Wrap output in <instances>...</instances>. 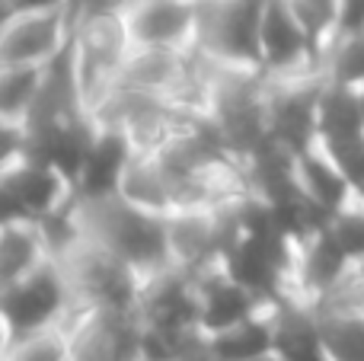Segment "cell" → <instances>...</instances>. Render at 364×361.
<instances>
[{
  "label": "cell",
  "mask_w": 364,
  "mask_h": 361,
  "mask_svg": "<svg viewBox=\"0 0 364 361\" xmlns=\"http://www.w3.org/2000/svg\"><path fill=\"white\" fill-rule=\"evenodd\" d=\"M0 198L4 217H29L45 224L74 208L77 189L58 166L26 151L19 157L0 160Z\"/></svg>",
  "instance_id": "8992f818"
},
{
  "label": "cell",
  "mask_w": 364,
  "mask_h": 361,
  "mask_svg": "<svg viewBox=\"0 0 364 361\" xmlns=\"http://www.w3.org/2000/svg\"><path fill=\"white\" fill-rule=\"evenodd\" d=\"M294 183L301 189V195L320 211L323 217H329L333 211H339L348 198L355 195L352 179L342 173V166L336 163V157L329 153L326 144H310L301 153H294Z\"/></svg>",
  "instance_id": "5bb4252c"
},
{
  "label": "cell",
  "mask_w": 364,
  "mask_h": 361,
  "mask_svg": "<svg viewBox=\"0 0 364 361\" xmlns=\"http://www.w3.org/2000/svg\"><path fill=\"white\" fill-rule=\"evenodd\" d=\"M316 134H320V144H339V141L364 134V112H361L358 93L352 87L323 83Z\"/></svg>",
  "instance_id": "44dd1931"
},
{
  "label": "cell",
  "mask_w": 364,
  "mask_h": 361,
  "mask_svg": "<svg viewBox=\"0 0 364 361\" xmlns=\"http://www.w3.org/2000/svg\"><path fill=\"white\" fill-rule=\"evenodd\" d=\"M74 361H144L138 311H77L68 320Z\"/></svg>",
  "instance_id": "30bf717a"
},
{
  "label": "cell",
  "mask_w": 364,
  "mask_h": 361,
  "mask_svg": "<svg viewBox=\"0 0 364 361\" xmlns=\"http://www.w3.org/2000/svg\"><path fill=\"white\" fill-rule=\"evenodd\" d=\"M316 48H326L342 29V0H284Z\"/></svg>",
  "instance_id": "cb8c5ba5"
},
{
  "label": "cell",
  "mask_w": 364,
  "mask_h": 361,
  "mask_svg": "<svg viewBox=\"0 0 364 361\" xmlns=\"http://www.w3.org/2000/svg\"><path fill=\"white\" fill-rule=\"evenodd\" d=\"M68 285L74 291L77 311H138V298L144 288V272L80 234L58 253Z\"/></svg>",
  "instance_id": "7a4b0ae2"
},
{
  "label": "cell",
  "mask_w": 364,
  "mask_h": 361,
  "mask_svg": "<svg viewBox=\"0 0 364 361\" xmlns=\"http://www.w3.org/2000/svg\"><path fill=\"white\" fill-rule=\"evenodd\" d=\"M259 70L265 77H291L320 70V48L307 36L284 0H265L259 16Z\"/></svg>",
  "instance_id": "8fae6325"
},
{
  "label": "cell",
  "mask_w": 364,
  "mask_h": 361,
  "mask_svg": "<svg viewBox=\"0 0 364 361\" xmlns=\"http://www.w3.org/2000/svg\"><path fill=\"white\" fill-rule=\"evenodd\" d=\"M74 0H0V13L10 16V13H26V10H45V6H64Z\"/></svg>",
  "instance_id": "484cf974"
},
{
  "label": "cell",
  "mask_w": 364,
  "mask_h": 361,
  "mask_svg": "<svg viewBox=\"0 0 364 361\" xmlns=\"http://www.w3.org/2000/svg\"><path fill=\"white\" fill-rule=\"evenodd\" d=\"M252 361H288V358L278 355V352H269V355H259V358H252Z\"/></svg>",
  "instance_id": "f1b7e54d"
},
{
  "label": "cell",
  "mask_w": 364,
  "mask_h": 361,
  "mask_svg": "<svg viewBox=\"0 0 364 361\" xmlns=\"http://www.w3.org/2000/svg\"><path fill=\"white\" fill-rule=\"evenodd\" d=\"M51 259H58V256L42 221L4 217V224H0V285L26 279L36 269L48 266Z\"/></svg>",
  "instance_id": "9a60e30c"
},
{
  "label": "cell",
  "mask_w": 364,
  "mask_h": 361,
  "mask_svg": "<svg viewBox=\"0 0 364 361\" xmlns=\"http://www.w3.org/2000/svg\"><path fill=\"white\" fill-rule=\"evenodd\" d=\"M74 221L80 234L93 237L96 243L132 262L138 272L151 275L157 269L173 266L166 217L128 202L119 192L100 198H77Z\"/></svg>",
  "instance_id": "6da1fadb"
},
{
  "label": "cell",
  "mask_w": 364,
  "mask_h": 361,
  "mask_svg": "<svg viewBox=\"0 0 364 361\" xmlns=\"http://www.w3.org/2000/svg\"><path fill=\"white\" fill-rule=\"evenodd\" d=\"M132 51L134 38L125 13H74V38H70L68 61L80 83L87 109H93L119 83Z\"/></svg>",
  "instance_id": "3957f363"
},
{
  "label": "cell",
  "mask_w": 364,
  "mask_h": 361,
  "mask_svg": "<svg viewBox=\"0 0 364 361\" xmlns=\"http://www.w3.org/2000/svg\"><path fill=\"white\" fill-rule=\"evenodd\" d=\"M134 147L128 144L125 134L102 128L96 131V141L90 147L87 160H83L80 173H77V198H100V195H115L125 176V166L132 160Z\"/></svg>",
  "instance_id": "2e32d148"
},
{
  "label": "cell",
  "mask_w": 364,
  "mask_h": 361,
  "mask_svg": "<svg viewBox=\"0 0 364 361\" xmlns=\"http://www.w3.org/2000/svg\"><path fill=\"white\" fill-rule=\"evenodd\" d=\"M355 93H358V102H361V112H364V83H361V87H358V90H355Z\"/></svg>",
  "instance_id": "f546056e"
},
{
  "label": "cell",
  "mask_w": 364,
  "mask_h": 361,
  "mask_svg": "<svg viewBox=\"0 0 364 361\" xmlns=\"http://www.w3.org/2000/svg\"><path fill=\"white\" fill-rule=\"evenodd\" d=\"M48 68H26V64H4L0 68V125L23 128L32 119L45 93Z\"/></svg>",
  "instance_id": "ffe728a7"
},
{
  "label": "cell",
  "mask_w": 364,
  "mask_h": 361,
  "mask_svg": "<svg viewBox=\"0 0 364 361\" xmlns=\"http://www.w3.org/2000/svg\"><path fill=\"white\" fill-rule=\"evenodd\" d=\"M265 0H198L195 51L214 68L259 70V16Z\"/></svg>",
  "instance_id": "277c9868"
},
{
  "label": "cell",
  "mask_w": 364,
  "mask_h": 361,
  "mask_svg": "<svg viewBox=\"0 0 364 361\" xmlns=\"http://www.w3.org/2000/svg\"><path fill=\"white\" fill-rule=\"evenodd\" d=\"M333 237L339 240V247L346 249V256L352 259L355 269H364V195L355 192L339 211L326 217Z\"/></svg>",
  "instance_id": "d4e9b609"
},
{
  "label": "cell",
  "mask_w": 364,
  "mask_h": 361,
  "mask_svg": "<svg viewBox=\"0 0 364 361\" xmlns=\"http://www.w3.org/2000/svg\"><path fill=\"white\" fill-rule=\"evenodd\" d=\"M364 29V0H342V29Z\"/></svg>",
  "instance_id": "4316f807"
},
{
  "label": "cell",
  "mask_w": 364,
  "mask_h": 361,
  "mask_svg": "<svg viewBox=\"0 0 364 361\" xmlns=\"http://www.w3.org/2000/svg\"><path fill=\"white\" fill-rule=\"evenodd\" d=\"M195 294H198V323L205 333L227 330L269 307V301L246 288L224 262L195 275Z\"/></svg>",
  "instance_id": "4fadbf2b"
},
{
  "label": "cell",
  "mask_w": 364,
  "mask_h": 361,
  "mask_svg": "<svg viewBox=\"0 0 364 361\" xmlns=\"http://www.w3.org/2000/svg\"><path fill=\"white\" fill-rule=\"evenodd\" d=\"M326 361H364V307L355 301H329L316 307Z\"/></svg>",
  "instance_id": "ac0fdd59"
},
{
  "label": "cell",
  "mask_w": 364,
  "mask_h": 361,
  "mask_svg": "<svg viewBox=\"0 0 364 361\" xmlns=\"http://www.w3.org/2000/svg\"><path fill=\"white\" fill-rule=\"evenodd\" d=\"M74 38V6H45L0 16V68L26 64L48 68L70 51Z\"/></svg>",
  "instance_id": "52a82bcc"
},
{
  "label": "cell",
  "mask_w": 364,
  "mask_h": 361,
  "mask_svg": "<svg viewBox=\"0 0 364 361\" xmlns=\"http://www.w3.org/2000/svg\"><path fill=\"white\" fill-rule=\"evenodd\" d=\"M119 195H125L128 202L141 205V208L154 211V215L170 217L173 211H179V195L173 179L166 176V170L160 166V160L151 151H134L132 160L125 166Z\"/></svg>",
  "instance_id": "e0dca14e"
},
{
  "label": "cell",
  "mask_w": 364,
  "mask_h": 361,
  "mask_svg": "<svg viewBox=\"0 0 364 361\" xmlns=\"http://www.w3.org/2000/svg\"><path fill=\"white\" fill-rule=\"evenodd\" d=\"M208 349L220 361H252L275 352V330H272V304L240 323L218 333H205Z\"/></svg>",
  "instance_id": "d6986e66"
},
{
  "label": "cell",
  "mask_w": 364,
  "mask_h": 361,
  "mask_svg": "<svg viewBox=\"0 0 364 361\" xmlns=\"http://www.w3.org/2000/svg\"><path fill=\"white\" fill-rule=\"evenodd\" d=\"M125 16L141 48H195L198 0H132Z\"/></svg>",
  "instance_id": "7c38bea8"
},
{
  "label": "cell",
  "mask_w": 364,
  "mask_h": 361,
  "mask_svg": "<svg viewBox=\"0 0 364 361\" xmlns=\"http://www.w3.org/2000/svg\"><path fill=\"white\" fill-rule=\"evenodd\" d=\"M358 269L339 247L329 224H316L307 234L294 237V262H291L288 298L304 301L310 307H323L336 301L348 288Z\"/></svg>",
  "instance_id": "ba28073f"
},
{
  "label": "cell",
  "mask_w": 364,
  "mask_h": 361,
  "mask_svg": "<svg viewBox=\"0 0 364 361\" xmlns=\"http://www.w3.org/2000/svg\"><path fill=\"white\" fill-rule=\"evenodd\" d=\"M132 0H74V13H102V10H119L125 13Z\"/></svg>",
  "instance_id": "83f0119b"
},
{
  "label": "cell",
  "mask_w": 364,
  "mask_h": 361,
  "mask_svg": "<svg viewBox=\"0 0 364 361\" xmlns=\"http://www.w3.org/2000/svg\"><path fill=\"white\" fill-rule=\"evenodd\" d=\"M320 74L326 83L358 90L364 83V29H346L320 51Z\"/></svg>",
  "instance_id": "7402d4cb"
},
{
  "label": "cell",
  "mask_w": 364,
  "mask_h": 361,
  "mask_svg": "<svg viewBox=\"0 0 364 361\" xmlns=\"http://www.w3.org/2000/svg\"><path fill=\"white\" fill-rule=\"evenodd\" d=\"M74 313V291H70L68 275L58 259L36 269L26 279L0 285V333L4 339H16L58 323L68 326Z\"/></svg>",
  "instance_id": "5b68a950"
},
{
  "label": "cell",
  "mask_w": 364,
  "mask_h": 361,
  "mask_svg": "<svg viewBox=\"0 0 364 361\" xmlns=\"http://www.w3.org/2000/svg\"><path fill=\"white\" fill-rule=\"evenodd\" d=\"M323 74L265 77V115H269V138L288 153H301L304 147L316 144V119H320Z\"/></svg>",
  "instance_id": "9c48e42d"
},
{
  "label": "cell",
  "mask_w": 364,
  "mask_h": 361,
  "mask_svg": "<svg viewBox=\"0 0 364 361\" xmlns=\"http://www.w3.org/2000/svg\"><path fill=\"white\" fill-rule=\"evenodd\" d=\"M4 361H74V339L64 323L4 339Z\"/></svg>",
  "instance_id": "603a6c76"
}]
</instances>
